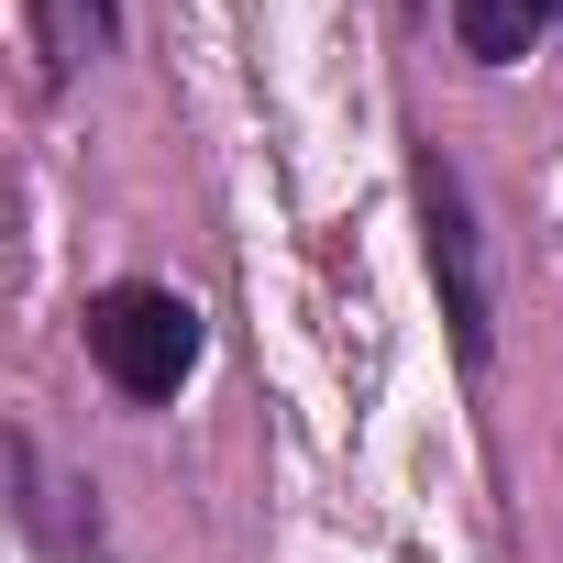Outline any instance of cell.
I'll list each match as a JSON object with an SVG mask.
<instances>
[{
  "instance_id": "1",
  "label": "cell",
  "mask_w": 563,
  "mask_h": 563,
  "mask_svg": "<svg viewBox=\"0 0 563 563\" xmlns=\"http://www.w3.org/2000/svg\"><path fill=\"white\" fill-rule=\"evenodd\" d=\"M89 354L122 398H177L199 365V310L177 288H111V299H89Z\"/></svg>"
},
{
  "instance_id": "2",
  "label": "cell",
  "mask_w": 563,
  "mask_h": 563,
  "mask_svg": "<svg viewBox=\"0 0 563 563\" xmlns=\"http://www.w3.org/2000/svg\"><path fill=\"white\" fill-rule=\"evenodd\" d=\"M420 243H431V288H442V321H453V354L486 365L497 321H486V276H475V221H464V188L442 155H420Z\"/></svg>"
},
{
  "instance_id": "3",
  "label": "cell",
  "mask_w": 563,
  "mask_h": 563,
  "mask_svg": "<svg viewBox=\"0 0 563 563\" xmlns=\"http://www.w3.org/2000/svg\"><path fill=\"white\" fill-rule=\"evenodd\" d=\"M541 12H552V0H453V34H464V56L519 67V56H530V34H541Z\"/></svg>"
},
{
  "instance_id": "4",
  "label": "cell",
  "mask_w": 563,
  "mask_h": 563,
  "mask_svg": "<svg viewBox=\"0 0 563 563\" xmlns=\"http://www.w3.org/2000/svg\"><path fill=\"white\" fill-rule=\"evenodd\" d=\"M34 23H45V67H67L111 34V0H34Z\"/></svg>"
},
{
  "instance_id": "5",
  "label": "cell",
  "mask_w": 563,
  "mask_h": 563,
  "mask_svg": "<svg viewBox=\"0 0 563 563\" xmlns=\"http://www.w3.org/2000/svg\"><path fill=\"white\" fill-rule=\"evenodd\" d=\"M552 12H563V0H552Z\"/></svg>"
}]
</instances>
